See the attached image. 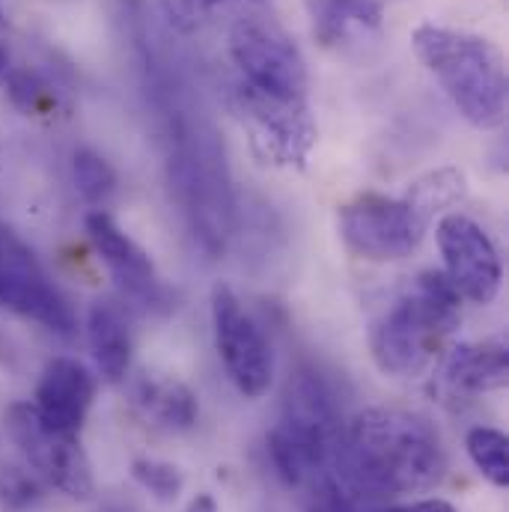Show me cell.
<instances>
[{
    "mask_svg": "<svg viewBox=\"0 0 509 512\" xmlns=\"http://www.w3.org/2000/svg\"><path fill=\"white\" fill-rule=\"evenodd\" d=\"M9 72V51H6V45L0 42V78Z\"/></svg>",
    "mask_w": 509,
    "mask_h": 512,
    "instance_id": "27",
    "label": "cell"
},
{
    "mask_svg": "<svg viewBox=\"0 0 509 512\" xmlns=\"http://www.w3.org/2000/svg\"><path fill=\"white\" fill-rule=\"evenodd\" d=\"M382 512H459L450 501L441 498H426V501H414V504H402V507H387Z\"/></svg>",
    "mask_w": 509,
    "mask_h": 512,
    "instance_id": "25",
    "label": "cell"
},
{
    "mask_svg": "<svg viewBox=\"0 0 509 512\" xmlns=\"http://www.w3.org/2000/svg\"><path fill=\"white\" fill-rule=\"evenodd\" d=\"M96 399V379L75 358H54L36 384L33 408L57 429L81 432Z\"/></svg>",
    "mask_w": 509,
    "mask_h": 512,
    "instance_id": "14",
    "label": "cell"
},
{
    "mask_svg": "<svg viewBox=\"0 0 509 512\" xmlns=\"http://www.w3.org/2000/svg\"><path fill=\"white\" fill-rule=\"evenodd\" d=\"M411 45L471 126L483 131L504 126L507 63L492 39L441 24H420L411 33Z\"/></svg>",
    "mask_w": 509,
    "mask_h": 512,
    "instance_id": "2",
    "label": "cell"
},
{
    "mask_svg": "<svg viewBox=\"0 0 509 512\" xmlns=\"http://www.w3.org/2000/svg\"><path fill=\"white\" fill-rule=\"evenodd\" d=\"M45 498V489L36 474L24 468H0V510L27 512Z\"/></svg>",
    "mask_w": 509,
    "mask_h": 512,
    "instance_id": "23",
    "label": "cell"
},
{
    "mask_svg": "<svg viewBox=\"0 0 509 512\" xmlns=\"http://www.w3.org/2000/svg\"><path fill=\"white\" fill-rule=\"evenodd\" d=\"M72 179L78 194L90 206H105L117 191V173L114 167L93 149H78L72 155Z\"/></svg>",
    "mask_w": 509,
    "mask_h": 512,
    "instance_id": "20",
    "label": "cell"
},
{
    "mask_svg": "<svg viewBox=\"0 0 509 512\" xmlns=\"http://www.w3.org/2000/svg\"><path fill=\"white\" fill-rule=\"evenodd\" d=\"M435 239L447 265L444 274L450 277L456 292L474 304H492L501 292L504 268L489 233L474 218L462 212H447L435 227Z\"/></svg>",
    "mask_w": 509,
    "mask_h": 512,
    "instance_id": "11",
    "label": "cell"
},
{
    "mask_svg": "<svg viewBox=\"0 0 509 512\" xmlns=\"http://www.w3.org/2000/svg\"><path fill=\"white\" fill-rule=\"evenodd\" d=\"M462 295L444 271H423L373 331V361L384 376L426 373L462 319Z\"/></svg>",
    "mask_w": 509,
    "mask_h": 512,
    "instance_id": "4",
    "label": "cell"
},
{
    "mask_svg": "<svg viewBox=\"0 0 509 512\" xmlns=\"http://www.w3.org/2000/svg\"><path fill=\"white\" fill-rule=\"evenodd\" d=\"M6 90L15 108H21L24 114H39L51 105V93L48 87L33 75V72H21V69H9L6 75Z\"/></svg>",
    "mask_w": 509,
    "mask_h": 512,
    "instance_id": "24",
    "label": "cell"
},
{
    "mask_svg": "<svg viewBox=\"0 0 509 512\" xmlns=\"http://www.w3.org/2000/svg\"><path fill=\"white\" fill-rule=\"evenodd\" d=\"M131 477L158 501V504H176L182 489H185V477L176 465L161 462V459H134L131 462Z\"/></svg>",
    "mask_w": 509,
    "mask_h": 512,
    "instance_id": "21",
    "label": "cell"
},
{
    "mask_svg": "<svg viewBox=\"0 0 509 512\" xmlns=\"http://www.w3.org/2000/svg\"><path fill=\"white\" fill-rule=\"evenodd\" d=\"M0 27H3V6H0Z\"/></svg>",
    "mask_w": 509,
    "mask_h": 512,
    "instance_id": "29",
    "label": "cell"
},
{
    "mask_svg": "<svg viewBox=\"0 0 509 512\" xmlns=\"http://www.w3.org/2000/svg\"><path fill=\"white\" fill-rule=\"evenodd\" d=\"M0 364H9V355H6V349H3V343H0Z\"/></svg>",
    "mask_w": 509,
    "mask_h": 512,
    "instance_id": "28",
    "label": "cell"
},
{
    "mask_svg": "<svg viewBox=\"0 0 509 512\" xmlns=\"http://www.w3.org/2000/svg\"><path fill=\"white\" fill-rule=\"evenodd\" d=\"M465 450L474 468L498 489L509 486V441L504 432L492 426H474L465 435Z\"/></svg>",
    "mask_w": 509,
    "mask_h": 512,
    "instance_id": "19",
    "label": "cell"
},
{
    "mask_svg": "<svg viewBox=\"0 0 509 512\" xmlns=\"http://www.w3.org/2000/svg\"><path fill=\"white\" fill-rule=\"evenodd\" d=\"M185 512H218V504H215V498H212L209 492H203V495H197V498L185 507Z\"/></svg>",
    "mask_w": 509,
    "mask_h": 512,
    "instance_id": "26",
    "label": "cell"
},
{
    "mask_svg": "<svg viewBox=\"0 0 509 512\" xmlns=\"http://www.w3.org/2000/svg\"><path fill=\"white\" fill-rule=\"evenodd\" d=\"M343 480L370 498H399L435 489L447 474L441 435L429 420L399 408H364L337 459Z\"/></svg>",
    "mask_w": 509,
    "mask_h": 512,
    "instance_id": "1",
    "label": "cell"
},
{
    "mask_svg": "<svg viewBox=\"0 0 509 512\" xmlns=\"http://www.w3.org/2000/svg\"><path fill=\"white\" fill-rule=\"evenodd\" d=\"M87 340L99 376L108 384H120L131 367V331L120 307L96 301L87 313Z\"/></svg>",
    "mask_w": 509,
    "mask_h": 512,
    "instance_id": "16",
    "label": "cell"
},
{
    "mask_svg": "<svg viewBox=\"0 0 509 512\" xmlns=\"http://www.w3.org/2000/svg\"><path fill=\"white\" fill-rule=\"evenodd\" d=\"M212 328L215 349L236 390L248 399L265 396L274 379L271 346L227 283H218L212 289Z\"/></svg>",
    "mask_w": 509,
    "mask_h": 512,
    "instance_id": "9",
    "label": "cell"
},
{
    "mask_svg": "<svg viewBox=\"0 0 509 512\" xmlns=\"http://www.w3.org/2000/svg\"><path fill=\"white\" fill-rule=\"evenodd\" d=\"M444 376L456 390L492 393L509 382V352L501 340L462 343L447 355Z\"/></svg>",
    "mask_w": 509,
    "mask_h": 512,
    "instance_id": "15",
    "label": "cell"
},
{
    "mask_svg": "<svg viewBox=\"0 0 509 512\" xmlns=\"http://www.w3.org/2000/svg\"><path fill=\"white\" fill-rule=\"evenodd\" d=\"M134 405L146 420L170 432H188L200 417L197 393L167 376H143L134 384Z\"/></svg>",
    "mask_w": 509,
    "mask_h": 512,
    "instance_id": "17",
    "label": "cell"
},
{
    "mask_svg": "<svg viewBox=\"0 0 509 512\" xmlns=\"http://www.w3.org/2000/svg\"><path fill=\"white\" fill-rule=\"evenodd\" d=\"M429 224L468 197V176L459 167H438L417 176L402 194Z\"/></svg>",
    "mask_w": 509,
    "mask_h": 512,
    "instance_id": "18",
    "label": "cell"
},
{
    "mask_svg": "<svg viewBox=\"0 0 509 512\" xmlns=\"http://www.w3.org/2000/svg\"><path fill=\"white\" fill-rule=\"evenodd\" d=\"M429 221L405 200L361 194L337 215L343 245L370 262H396L411 256L429 233Z\"/></svg>",
    "mask_w": 509,
    "mask_h": 512,
    "instance_id": "8",
    "label": "cell"
},
{
    "mask_svg": "<svg viewBox=\"0 0 509 512\" xmlns=\"http://www.w3.org/2000/svg\"><path fill=\"white\" fill-rule=\"evenodd\" d=\"M6 429L27 459L30 471L72 501H90L96 492L90 459L78 432L57 429L39 417L33 402H15L6 408Z\"/></svg>",
    "mask_w": 509,
    "mask_h": 512,
    "instance_id": "7",
    "label": "cell"
},
{
    "mask_svg": "<svg viewBox=\"0 0 509 512\" xmlns=\"http://www.w3.org/2000/svg\"><path fill=\"white\" fill-rule=\"evenodd\" d=\"M233 3H248V0H158L167 24L176 33H185V36L203 30L218 9L233 6Z\"/></svg>",
    "mask_w": 509,
    "mask_h": 512,
    "instance_id": "22",
    "label": "cell"
},
{
    "mask_svg": "<svg viewBox=\"0 0 509 512\" xmlns=\"http://www.w3.org/2000/svg\"><path fill=\"white\" fill-rule=\"evenodd\" d=\"M233 111L262 164L295 170L307 164L319 137L307 99H277L245 84H236Z\"/></svg>",
    "mask_w": 509,
    "mask_h": 512,
    "instance_id": "6",
    "label": "cell"
},
{
    "mask_svg": "<svg viewBox=\"0 0 509 512\" xmlns=\"http://www.w3.org/2000/svg\"><path fill=\"white\" fill-rule=\"evenodd\" d=\"M230 60L239 69V84L277 99H307V63L277 21L239 18L230 30Z\"/></svg>",
    "mask_w": 509,
    "mask_h": 512,
    "instance_id": "5",
    "label": "cell"
},
{
    "mask_svg": "<svg viewBox=\"0 0 509 512\" xmlns=\"http://www.w3.org/2000/svg\"><path fill=\"white\" fill-rule=\"evenodd\" d=\"M0 307L45 325L60 337H72L78 331L72 304L48 280L36 256L3 224H0Z\"/></svg>",
    "mask_w": 509,
    "mask_h": 512,
    "instance_id": "10",
    "label": "cell"
},
{
    "mask_svg": "<svg viewBox=\"0 0 509 512\" xmlns=\"http://www.w3.org/2000/svg\"><path fill=\"white\" fill-rule=\"evenodd\" d=\"M167 179L170 191L197 239L209 256L227 251L233 236V191L224 155L209 131L188 120L182 111L167 114Z\"/></svg>",
    "mask_w": 509,
    "mask_h": 512,
    "instance_id": "3",
    "label": "cell"
},
{
    "mask_svg": "<svg viewBox=\"0 0 509 512\" xmlns=\"http://www.w3.org/2000/svg\"><path fill=\"white\" fill-rule=\"evenodd\" d=\"M87 236H90L96 254L102 256L105 265L111 268L117 286L131 301H137L146 310L167 307V289L158 280L152 259L146 256V251L137 242L128 239L108 212L96 209L87 215Z\"/></svg>",
    "mask_w": 509,
    "mask_h": 512,
    "instance_id": "12",
    "label": "cell"
},
{
    "mask_svg": "<svg viewBox=\"0 0 509 512\" xmlns=\"http://www.w3.org/2000/svg\"><path fill=\"white\" fill-rule=\"evenodd\" d=\"M390 0H304L313 39L328 51H358L382 33Z\"/></svg>",
    "mask_w": 509,
    "mask_h": 512,
    "instance_id": "13",
    "label": "cell"
}]
</instances>
